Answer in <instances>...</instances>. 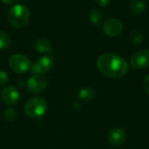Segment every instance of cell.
Here are the masks:
<instances>
[{
	"instance_id": "cell-1",
	"label": "cell",
	"mask_w": 149,
	"mask_h": 149,
	"mask_svg": "<svg viewBox=\"0 0 149 149\" xmlns=\"http://www.w3.org/2000/svg\"><path fill=\"white\" fill-rule=\"evenodd\" d=\"M99 71L107 78L117 79L124 77L128 71V63L121 57L113 53H104L97 59Z\"/></svg>"
},
{
	"instance_id": "cell-2",
	"label": "cell",
	"mask_w": 149,
	"mask_h": 149,
	"mask_svg": "<svg viewBox=\"0 0 149 149\" xmlns=\"http://www.w3.org/2000/svg\"><path fill=\"white\" fill-rule=\"evenodd\" d=\"M7 18L10 25L14 28H22L25 26L29 21L30 10L24 4H16L9 10Z\"/></svg>"
},
{
	"instance_id": "cell-3",
	"label": "cell",
	"mask_w": 149,
	"mask_h": 149,
	"mask_svg": "<svg viewBox=\"0 0 149 149\" xmlns=\"http://www.w3.org/2000/svg\"><path fill=\"white\" fill-rule=\"evenodd\" d=\"M48 105L46 100L40 97L31 99L25 103L24 107V114L32 119L42 117L46 113Z\"/></svg>"
},
{
	"instance_id": "cell-4",
	"label": "cell",
	"mask_w": 149,
	"mask_h": 149,
	"mask_svg": "<svg viewBox=\"0 0 149 149\" xmlns=\"http://www.w3.org/2000/svg\"><path fill=\"white\" fill-rule=\"evenodd\" d=\"M10 68L17 73H24L31 66V60L23 54H13L9 58Z\"/></svg>"
},
{
	"instance_id": "cell-5",
	"label": "cell",
	"mask_w": 149,
	"mask_h": 149,
	"mask_svg": "<svg viewBox=\"0 0 149 149\" xmlns=\"http://www.w3.org/2000/svg\"><path fill=\"white\" fill-rule=\"evenodd\" d=\"M102 31L106 36L111 38L117 37L123 31V24L118 18H108L104 22L102 25Z\"/></svg>"
},
{
	"instance_id": "cell-6",
	"label": "cell",
	"mask_w": 149,
	"mask_h": 149,
	"mask_svg": "<svg viewBox=\"0 0 149 149\" xmlns=\"http://www.w3.org/2000/svg\"><path fill=\"white\" fill-rule=\"evenodd\" d=\"M48 81L47 79L41 74H34L27 81L28 90L35 94H38L45 90Z\"/></svg>"
},
{
	"instance_id": "cell-7",
	"label": "cell",
	"mask_w": 149,
	"mask_h": 149,
	"mask_svg": "<svg viewBox=\"0 0 149 149\" xmlns=\"http://www.w3.org/2000/svg\"><path fill=\"white\" fill-rule=\"evenodd\" d=\"M54 60L51 56H43L39 58L37 62L31 66V72L33 74H41L46 73L51 71L53 67Z\"/></svg>"
},
{
	"instance_id": "cell-8",
	"label": "cell",
	"mask_w": 149,
	"mask_h": 149,
	"mask_svg": "<svg viewBox=\"0 0 149 149\" xmlns=\"http://www.w3.org/2000/svg\"><path fill=\"white\" fill-rule=\"evenodd\" d=\"M130 65L135 69H145L149 66V51L141 50L134 53L130 59Z\"/></svg>"
},
{
	"instance_id": "cell-9",
	"label": "cell",
	"mask_w": 149,
	"mask_h": 149,
	"mask_svg": "<svg viewBox=\"0 0 149 149\" xmlns=\"http://www.w3.org/2000/svg\"><path fill=\"white\" fill-rule=\"evenodd\" d=\"M127 139V133L121 127H114L108 133V142L113 147L121 146Z\"/></svg>"
},
{
	"instance_id": "cell-10",
	"label": "cell",
	"mask_w": 149,
	"mask_h": 149,
	"mask_svg": "<svg viewBox=\"0 0 149 149\" xmlns=\"http://www.w3.org/2000/svg\"><path fill=\"white\" fill-rule=\"evenodd\" d=\"M1 97L3 101L10 106L15 105L18 102L19 100V92L18 90L12 86H9L4 87L2 90L1 93Z\"/></svg>"
},
{
	"instance_id": "cell-11",
	"label": "cell",
	"mask_w": 149,
	"mask_h": 149,
	"mask_svg": "<svg viewBox=\"0 0 149 149\" xmlns=\"http://www.w3.org/2000/svg\"><path fill=\"white\" fill-rule=\"evenodd\" d=\"M34 47L39 53L50 52L52 51V44L50 40L44 38L37 39L34 44Z\"/></svg>"
},
{
	"instance_id": "cell-12",
	"label": "cell",
	"mask_w": 149,
	"mask_h": 149,
	"mask_svg": "<svg viewBox=\"0 0 149 149\" xmlns=\"http://www.w3.org/2000/svg\"><path fill=\"white\" fill-rule=\"evenodd\" d=\"M146 8V3L144 0H133L129 5V10L134 15L141 14Z\"/></svg>"
},
{
	"instance_id": "cell-13",
	"label": "cell",
	"mask_w": 149,
	"mask_h": 149,
	"mask_svg": "<svg viewBox=\"0 0 149 149\" xmlns=\"http://www.w3.org/2000/svg\"><path fill=\"white\" fill-rule=\"evenodd\" d=\"M79 98L86 102L92 101L95 98V91L91 87H84L79 90Z\"/></svg>"
},
{
	"instance_id": "cell-14",
	"label": "cell",
	"mask_w": 149,
	"mask_h": 149,
	"mask_svg": "<svg viewBox=\"0 0 149 149\" xmlns=\"http://www.w3.org/2000/svg\"><path fill=\"white\" fill-rule=\"evenodd\" d=\"M88 17H89L91 23L96 24H99L102 20L103 15H102V12L99 9H92L89 11Z\"/></svg>"
},
{
	"instance_id": "cell-15",
	"label": "cell",
	"mask_w": 149,
	"mask_h": 149,
	"mask_svg": "<svg viewBox=\"0 0 149 149\" xmlns=\"http://www.w3.org/2000/svg\"><path fill=\"white\" fill-rule=\"evenodd\" d=\"M129 40L133 45H140L143 41V35L138 30H134L129 35Z\"/></svg>"
},
{
	"instance_id": "cell-16",
	"label": "cell",
	"mask_w": 149,
	"mask_h": 149,
	"mask_svg": "<svg viewBox=\"0 0 149 149\" xmlns=\"http://www.w3.org/2000/svg\"><path fill=\"white\" fill-rule=\"evenodd\" d=\"M10 45V38L9 34L3 31H0V50L7 49Z\"/></svg>"
},
{
	"instance_id": "cell-17",
	"label": "cell",
	"mask_w": 149,
	"mask_h": 149,
	"mask_svg": "<svg viewBox=\"0 0 149 149\" xmlns=\"http://www.w3.org/2000/svg\"><path fill=\"white\" fill-rule=\"evenodd\" d=\"M3 118H4L6 120H8V121H12V120H14L16 119V117H17V113H16V111H15L13 108L9 107V108H6V109L3 111Z\"/></svg>"
},
{
	"instance_id": "cell-18",
	"label": "cell",
	"mask_w": 149,
	"mask_h": 149,
	"mask_svg": "<svg viewBox=\"0 0 149 149\" xmlns=\"http://www.w3.org/2000/svg\"><path fill=\"white\" fill-rule=\"evenodd\" d=\"M9 81V76L4 71H0V86H5Z\"/></svg>"
},
{
	"instance_id": "cell-19",
	"label": "cell",
	"mask_w": 149,
	"mask_h": 149,
	"mask_svg": "<svg viewBox=\"0 0 149 149\" xmlns=\"http://www.w3.org/2000/svg\"><path fill=\"white\" fill-rule=\"evenodd\" d=\"M143 86H144L145 92L148 93V95L149 96V73L146 76V78H145V79H144Z\"/></svg>"
},
{
	"instance_id": "cell-20",
	"label": "cell",
	"mask_w": 149,
	"mask_h": 149,
	"mask_svg": "<svg viewBox=\"0 0 149 149\" xmlns=\"http://www.w3.org/2000/svg\"><path fill=\"white\" fill-rule=\"evenodd\" d=\"M96 2L100 6L105 7V6H107L109 4L110 0H96Z\"/></svg>"
},
{
	"instance_id": "cell-21",
	"label": "cell",
	"mask_w": 149,
	"mask_h": 149,
	"mask_svg": "<svg viewBox=\"0 0 149 149\" xmlns=\"http://www.w3.org/2000/svg\"><path fill=\"white\" fill-rule=\"evenodd\" d=\"M3 3H5V4H8V5H10V4H12L14 2H15V0H1Z\"/></svg>"
},
{
	"instance_id": "cell-22",
	"label": "cell",
	"mask_w": 149,
	"mask_h": 149,
	"mask_svg": "<svg viewBox=\"0 0 149 149\" xmlns=\"http://www.w3.org/2000/svg\"><path fill=\"white\" fill-rule=\"evenodd\" d=\"M148 1H149V0H148Z\"/></svg>"
}]
</instances>
